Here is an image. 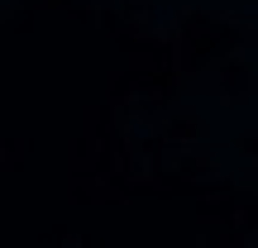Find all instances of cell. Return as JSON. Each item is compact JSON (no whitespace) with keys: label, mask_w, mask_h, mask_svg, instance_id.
Wrapping results in <instances>:
<instances>
[{"label":"cell","mask_w":258,"mask_h":248,"mask_svg":"<svg viewBox=\"0 0 258 248\" xmlns=\"http://www.w3.org/2000/svg\"><path fill=\"white\" fill-rule=\"evenodd\" d=\"M201 81L211 86V96L220 105H239L244 96L253 91V81H258V62H253L249 48H239V53H225V57H215V62H206Z\"/></svg>","instance_id":"6da1fadb"},{"label":"cell","mask_w":258,"mask_h":248,"mask_svg":"<svg viewBox=\"0 0 258 248\" xmlns=\"http://www.w3.org/2000/svg\"><path fill=\"white\" fill-rule=\"evenodd\" d=\"M158 134H163V143H201V110L191 101H177L158 120Z\"/></svg>","instance_id":"7a4b0ae2"},{"label":"cell","mask_w":258,"mask_h":248,"mask_svg":"<svg viewBox=\"0 0 258 248\" xmlns=\"http://www.w3.org/2000/svg\"><path fill=\"white\" fill-rule=\"evenodd\" d=\"M19 162H24V138L10 134L5 148H0V167H5V172H19Z\"/></svg>","instance_id":"3957f363"},{"label":"cell","mask_w":258,"mask_h":248,"mask_svg":"<svg viewBox=\"0 0 258 248\" xmlns=\"http://www.w3.org/2000/svg\"><path fill=\"white\" fill-rule=\"evenodd\" d=\"M234 153H239L249 167H258V129H249V134H234Z\"/></svg>","instance_id":"277c9868"},{"label":"cell","mask_w":258,"mask_h":248,"mask_svg":"<svg viewBox=\"0 0 258 248\" xmlns=\"http://www.w3.org/2000/svg\"><path fill=\"white\" fill-rule=\"evenodd\" d=\"M120 5L129 10V15H148V10H153V0H120Z\"/></svg>","instance_id":"5b68a950"}]
</instances>
